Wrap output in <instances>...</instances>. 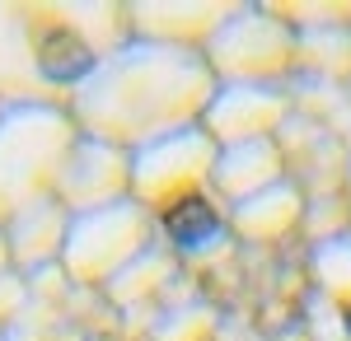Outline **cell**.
<instances>
[{"instance_id":"cell-1","label":"cell","mask_w":351,"mask_h":341,"mask_svg":"<svg viewBox=\"0 0 351 341\" xmlns=\"http://www.w3.org/2000/svg\"><path fill=\"white\" fill-rule=\"evenodd\" d=\"M220 79L202 52L127 38L71 99V117L84 136L141 150L145 140L197 127L216 99Z\"/></svg>"},{"instance_id":"cell-2","label":"cell","mask_w":351,"mask_h":341,"mask_svg":"<svg viewBox=\"0 0 351 341\" xmlns=\"http://www.w3.org/2000/svg\"><path fill=\"white\" fill-rule=\"evenodd\" d=\"M127 38L132 19L117 0H0V103L71 108Z\"/></svg>"},{"instance_id":"cell-3","label":"cell","mask_w":351,"mask_h":341,"mask_svg":"<svg viewBox=\"0 0 351 341\" xmlns=\"http://www.w3.org/2000/svg\"><path fill=\"white\" fill-rule=\"evenodd\" d=\"M80 140L71 108L0 103V225L33 201L56 197L61 168Z\"/></svg>"},{"instance_id":"cell-4","label":"cell","mask_w":351,"mask_h":341,"mask_svg":"<svg viewBox=\"0 0 351 341\" xmlns=\"http://www.w3.org/2000/svg\"><path fill=\"white\" fill-rule=\"evenodd\" d=\"M202 56L220 84H281L300 66V33L267 5H239Z\"/></svg>"},{"instance_id":"cell-5","label":"cell","mask_w":351,"mask_h":341,"mask_svg":"<svg viewBox=\"0 0 351 341\" xmlns=\"http://www.w3.org/2000/svg\"><path fill=\"white\" fill-rule=\"evenodd\" d=\"M145 248H150V210L136 197H127L112 206L71 215L61 271H66V281H80V286H108Z\"/></svg>"},{"instance_id":"cell-6","label":"cell","mask_w":351,"mask_h":341,"mask_svg":"<svg viewBox=\"0 0 351 341\" xmlns=\"http://www.w3.org/2000/svg\"><path fill=\"white\" fill-rule=\"evenodd\" d=\"M220 145L202 122L145 140L141 150H132V197L145 210H169L192 201L202 187H211L216 178Z\"/></svg>"},{"instance_id":"cell-7","label":"cell","mask_w":351,"mask_h":341,"mask_svg":"<svg viewBox=\"0 0 351 341\" xmlns=\"http://www.w3.org/2000/svg\"><path fill=\"white\" fill-rule=\"evenodd\" d=\"M127 197H132V150L80 131L75 150L61 168L56 201L71 215H80V210H99L112 201H127Z\"/></svg>"},{"instance_id":"cell-8","label":"cell","mask_w":351,"mask_h":341,"mask_svg":"<svg viewBox=\"0 0 351 341\" xmlns=\"http://www.w3.org/2000/svg\"><path fill=\"white\" fill-rule=\"evenodd\" d=\"M291 117V94L281 84H220L202 127L216 136V145L243 140H276V127Z\"/></svg>"},{"instance_id":"cell-9","label":"cell","mask_w":351,"mask_h":341,"mask_svg":"<svg viewBox=\"0 0 351 341\" xmlns=\"http://www.w3.org/2000/svg\"><path fill=\"white\" fill-rule=\"evenodd\" d=\"M234 10L239 0H136L127 5V19H132V38L202 52Z\"/></svg>"},{"instance_id":"cell-10","label":"cell","mask_w":351,"mask_h":341,"mask_svg":"<svg viewBox=\"0 0 351 341\" xmlns=\"http://www.w3.org/2000/svg\"><path fill=\"white\" fill-rule=\"evenodd\" d=\"M66 234H71V210L61 206L56 197L24 206L10 225H5L10 253H14V266H24V271H43V266H52V262L61 266Z\"/></svg>"},{"instance_id":"cell-11","label":"cell","mask_w":351,"mask_h":341,"mask_svg":"<svg viewBox=\"0 0 351 341\" xmlns=\"http://www.w3.org/2000/svg\"><path fill=\"white\" fill-rule=\"evenodd\" d=\"M286 183V159H281V145L276 140H243V145H220L216 159V187L230 206H239L248 197L267 192V187Z\"/></svg>"},{"instance_id":"cell-12","label":"cell","mask_w":351,"mask_h":341,"mask_svg":"<svg viewBox=\"0 0 351 341\" xmlns=\"http://www.w3.org/2000/svg\"><path fill=\"white\" fill-rule=\"evenodd\" d=\"M304 220V197L295 183H276L239 206H230V229L248 243H276Z\"/></svg>"},{"instance_id":"cell-13","label":"cell","mask_w":351,"mask_h":341,"mask_svg":"<svg viewBox=\"0 0 351 341\" xmlns=\"http://www.w3.org/2000/svg\"><path fill=\"white\" fill-rule=\"evenodd\" d=\"M300 33V66L319 79L351 75V28L347 24H314Z\"/></svg>"},{"instance_id":"cell-14","label":"cell","mask_w":351,"mask_h":341,"mask_svg":"<svg viewBox=\"0 0 351 341\" xmlns=\"http://www.w3.org/2000/svg\"><path fill=\"white\" fill-rule=\"evenodd\" d=\"M309 271H314V286L324 299H332L337 309L351 304V229L319 238L314 253H309Z\"/></svg>"},{"instance_id":"cell-15","label":"cell","mask_w":351,"mask_h":341,"mask_svg":"<svg viewBox=\"0 0 351 341\" xmlns=\"http://www.w3.org/2000/svg\"><path fill=\"white\" fill-rule=\"evenodd\" d=\"M169 276H173V257H169L164 248H145L132 266H122V271L112 276L108 290H112L117 304H141V299H150Z\"/></svg>"},{"instance_id":"cell-16","label":"cell","mask_w":351,"mask_h":341,"mask_svg":"<svg viewBox=\"0 0 351 341\" xmlns=\"http://www.w3.org/2000/svg\"><path fill=\"white\" fill-rule=\"evenodd\" d=\"M169 234L183 253H211V248L225 243V220L216 210H206L202 201H183L169 215Z\"/></svg>"},{"instance_id":"cell-17","label":"cell","mask_w":351,"mask_h":341,"mask_svg":"<svg viewBox=\"0 0 351 341\" xmlns=\"http://www.w3.org/2000/svg\"><path fill=\"white\" fill-rule=\"evenodd\" d=\"M216 327H220L216 309L202 304V299H188V304H173V309H164L155 318L150 341H211Z\"/></svg>"},{"instance_id":"cell-18","label":"cell","mask_w":351,"mask_h":341,"mask_svg":"<svg viewBox=\"0 0 351 341\" xmlns=\"http://www.w3.org/2000/svg\"><path fill=\"white\" fill-rule=\"evenodd\" d=\"M28 299H33V286H28L19 271H5L0 276V327H14L24 318Z\"/></svg>"},{"instance_id":"cell-19","label":"cell","mask_w":351,"mask_h":341,"mask_svg":"<svg viewBox=\"0 0 351 341\" xmlns=\"http://www.w3.org/2000/svg\"><path fill=\"white\" fill-rule=\"evenodd\" d=\"M314 341H351V327L342 323V314H337V304L332 299H314Z\"/></svg>"},{"instance_id":"cell-20","label":"cell","mask_w":351,"mask_h":341,"mask_svg":"<svg viewBox=\"0 0 351 341\" xmlns=\"http://www.w3.org/2000/svg\"><path fill=\"white\" fill-rule=\"evenodd\" d=\"M0 341H43V332H38V327H28V323H14V327H5V332H0Z\"/></svg>"},{"instance_id":"cell-21","label":"cell","mask_w":351,"mask_h":341,"mask_svg":"<svg viewBox=\"0 0 351 341\" xmlns=\"http://www.w3.org/2000/svg\"><path fill=\"white\" fill-rule=\"evenodd\" d=\"M14 271V253H10V238H5V225H0V276Z\"/></svg>"},{"instance_id":"cell-22","label":"cell","mask_w":351,"mask_h":341,"mask_svg":"<svg viewBox=\"0 0 351 341\" xmlns=\"http://www.w3.org/2000/svg\"><path fill=\"white\" fill-rule=\"evenodd\" d=\"M0 332H5V327H0Z\"/></svg>"}]
</instances>
